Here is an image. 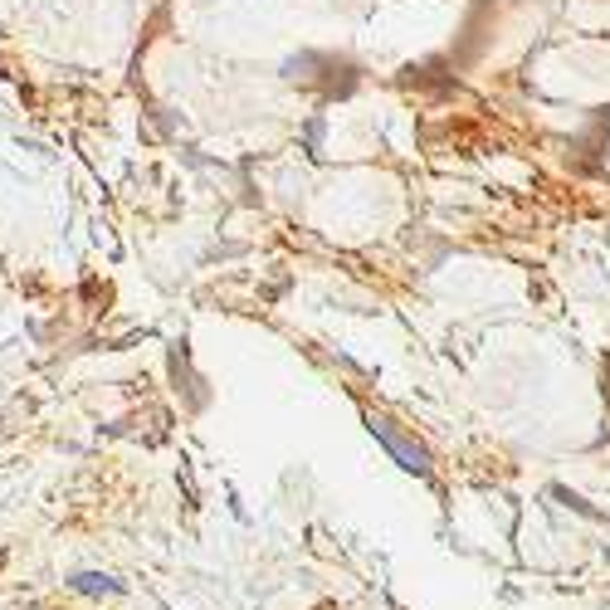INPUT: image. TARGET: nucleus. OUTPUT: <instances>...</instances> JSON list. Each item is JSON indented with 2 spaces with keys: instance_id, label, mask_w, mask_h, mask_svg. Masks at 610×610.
Segmentation results:
<instances>
[{
  "instance_id": "1",
  "label": "nucleus",
  "mask_w": 610,
  "mask_h": 610,
  "mask_svg": "<svg viewBox=\"0 0 610 610\" xmlns=\"http://www.w3.org/2000/svg\"><path fill=\"white\" fill-rule=\"evenodd\" d=\"M366 425H372V435L382 439L386 449H391L396 465H401V469H410V474H430V455H425V445H415L410 435H401V430H396L386 415H372Z\"/></svg>"
},
{
  "instance_id": "2",
  "label": "nucleus",
  "mask_w": 610,
  "mask_h": 610,
  "mask_svg": "<svg viewBox=\"0 0 610 610\" xmlns=\"http://www.w3.org/2000/svg\"><path fill=\"white\" fill-rule=\"evenodd\" d=\"M69 591H79V596H122L128 591V582H118V576H108V572H73Z\"/></svg>"
}]
</instances>
